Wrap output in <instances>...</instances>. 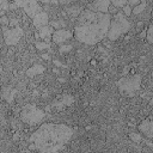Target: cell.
<instances>
[{"label":"cell","instance_id":"cell-1","mask_svg":"<svg viewBox=\"0 0 153 153\" xmlns=\"http://www.w3.org/2000/svg\"><path fill=\"white\" fill-rule=\"evenodd\" d=\"M72 136L73 129L67 124L44 123L30 136L29 149H35L42 153H54L63 149Z\"/></svg>","mask_w":153,"mask_h":153},{"label":"cell","instance_id":"cell-2","mask_svg":"<svg viewBox=\"0 0 153 153\" xmlns=\"http://www.w3.org/2000/svg\"><path fill=\"white\" fill-rule=\"evenodd\" d=\"M111 16L109 13L82 10L76 17L74 35L76 39L85 44H96L106 37Z\"/></svg>","mask_w":153,"mask_h":153},{"label":"cell","instance_id":"cell-3","mask_svg":"<svg viewBox=\"0 0 153 153\" xmlns=\"http://www.w3.org/2000/svg\"><path fill=\"white\" fill-rule=\"evenodd\" d=\"M129 29H130V23L128 22L123 12H117L116 16L110 20L106 38H109L110 41H115L126 32H128Z\"/></svg>","mask_w":153,"mask_h":153},{"label":"cell","instance_id":"cell-4","mask_svg":"<svg viewBox=\"0 0 153 153\" xmlns=\"http://www.w3.org/2000/svg\"><path fill=\"white\" fill-rule=\"evenodd\" d=\"M141 80H142V78H141L140 74H134V75H130V76L121 78L116 82V85H117V87H118V90L122 94L131 97L140 88Z\"/></svg>","mask_w":153,"mask_h":153},{"label":"cell","instance_id":"cell-5","mask_svg":"<svg viewBox=\"0 0 153 153\" xmlns=\"http://www.w3.org/2000/svg\"><path fill=\"white\" fill-rule=\"evenodd\" d=\"M44 117H45L44 111L32 104L25 105L20 111V120L30 126H35L39 123Z\"/></svg>","mask_w":153,"mask_h":153},{"label":"cell","instance_id":"cell-6","mask_svg":"<svg viewBox=\"0 0 153 153\" xmlns=\"http://www.w3.org/2000/svg\"><path fill=\"white\" fill-rule=\"evenodd\" d=\"M2 33H4L5 43L7 45H16L19 42V39L23 37L24 31L19 25H16L13 27H4Z\"/></svg>","mask_w":153,"mask_h":153},{"label":"cell","instance_id":"cell-7","mask_svg":"<svg viewBox=\"0 0 153 153\" xmlns=\"http://www.w3.org/2000/svg\"><path fill=\"white\" fill-rule=\"evenodd\" d=\"M13 2L18 7H22L30 18H33L38 12L42 11V7L38 5L37 0H13Z\"/></svg>","mask_w":153,"mask_h":153},{"label":"cell","instance_id":"cell-8","mask_svg":"<svg viewBox=\"0 0 153 153\" xmlns=\"http://www.w3.org/2000/svg\"><path fill=\"white\" fill-rule=\"evenodd\" d=\"M73 103H74V98L72 96H69V94H61L60 97H57L56 99L53 100V103L50 104L49 108L54 109L55 111H60V110L72 105Z\"/></svg>","mask_w":153,"mask_h":153},{"label":"cell","instance_id":"cell-9","mask_svg":"<svg viewBox=\"0 0 153 153\" xmlns=\"http://www.w3.org/2000/svg\"><path fill=\"white\" fill-rule=\"evenodd\" d=\"M110 0H93L88 5V10L93 12H100V13H108L110 8Z\"/></svg>","mask_w":153,"mask_h":153},{"label":"cell","instance_id":"cell-10","mask_svg":"<svg viewBox=\"0 0 153 153\" xmlns=\"http://www.w3.org/2000/svg\"><path fill=\"white\" fill-rule=\"evenodd\" d=\"M139 130L147 137V139H152L153 137V122H152V117L148 116L146 120H143L141 122V124H139Z\"/></svg>","mask_w":153,"mask_h":153},{"label":"cell","instance_id":"cell-11","mask_svg":"<svg viewBox=\"0 0 153 153\" xmlns=\"http://www.w3.org/2000/svg\"><path fill=\"white\" fill-rule=\"evenodd\" d=\"M72 37H73V33L69 30H63V29L54 31V33L51 36V38H53V41L55 43H62V42L72 38Z\"/></svg>","mask_w":153,"mask_h":153},{"label":"cell","instance_id":"cell-12","mask_svg":"<svg viewBox=\"0 0 153 153\" xmlns=\"http://www.w3.org/2000/svg\"><path fill=\"white\" fill-rule=\"evenodd\" d=\"M32 19H33V25H35L37 29H39V27H42V26H44V25H48V23H49L48 13H45V12H43V11L38 12Z\"/></svg>","mask_w":153,"mask_h":153},{"label":"cell","instance_id":"cell-13","mask_svg":"<svg viewBox=\"0 0 153 153\" xmlns=\"http://www.w3.org/2000/svg\"><path fill=\"white\" fill-rule=\"evenodd\" d=\"M54 33V27L50 25H44L42 27H39V37L44 38L45 41H49V38H51Z\"/></svg>","mask_w":153,"mask_h":153},{"label":"cell","instance_id":"cell-14","mask_svg":"<svg viewBox=\"0 0 153 153\" xmlns=\"http://www.w3.org/2000/svg\"><path fill=\"white\" fill-rule=\"evenodd\" d=\"M43 72H44V67H43L42 65H35V66L30 67V68L26 71V75H27L29 78H33V76H36V75L43 73Z\"/></svg>","mask_w":153,"mask_h":153},{"label":"cell","instance_id":"cell-15","mask_svg":"<svg viewBox=\"0 0 153 153\" xmlns=\"http://www.w3.org/2000/svg\"><path fill=\"white\" fill-rule=\"evenodd\" d=\"M66 12H67V14H68L72 19H75V18L79 16V13L81 12V7H80V6H71V7H67Z\"/></svg>","mask_w":153,"mask_h":153},{"label":"cell","instance_id":"cell-16","mask_svg":"<svg viewBox=\"0 0 153 153\" xmlns=\"http://www.w3.org/2000/svg\"><path fill=\"white\" fill-rule=\"evenodd\" d=\"M145 8H146V1L145 0H141V4H137V5L134 6V10H131V13L140 14Z\"/></svg>","mask_w":153,"mask_h":153},{"label":"cell","instance_id":"cell-17","mask_svg":"<svg viewBox=\"0 0 153 153\" xmlns=\"http://www.w3.org/2000/svg\"><path fill=\"white\" fill-rule=\"evenodd\" d=\"M129 139H130L134 143H140V142L142 141V136H141V134H139V133H130V134H129Z\"/></svg>","mask_w":153,"mask_h":153},{"label":"cell","instance_id":"cell-18","mask_svg":"<svg viewBox=\"0 0 153 153\" xmlns=\"http://www.w3.org/2000/svg\"><path fill=\"white\" fill-rule=\"evenodd\" d=\"M146 38H147V41H148L149 44L153 43V26L152 25H149V27L146 31Z\"/></svg>","mask_w":153,"mask_h":153},{"label":"cell","instance_id":"cell-19","mask_svg":"<svg viewBox=\"0 0 153 153\" xmlns=\"http://www.w3.org/2000/svg\"><path fill=\"white\" fill-rule=\"evenodd\" d=\"M50 26H53L54 29H62L66 26V22L63 20H59V22H50Z\"/></svg>","mask_w":153,"mask_h":153},{"label":"cell","instance_id":"cell-20","mask_svg":"<svg viewBox=\"0 0 153 153\" xmlns=\"http://www.w3.org/2000/svg\"><path fill=\"white\" fill-rule=\"evenodd\" d=\"M128 0H110V4H112L115 7H123L124 5H127Z\"/></svg>","mask_w":153,"mask_h":153},{"label":"cell","instance_id":"cell-21","mask_svg":"<svg viewBox=\"0 0 153 153\" xmlns=\"http://www.w3.org/2000/svg\"><path fill=\"white\" fill-rule=\"evenodd\" d=\"M36 48L38 50H44V49H49V44L47 42H36Z\"/></svg>","mask_w":153,"mask_h":153},{"label":"cell","instance_id":"cell-22","mask_svg":"<svg viewBox=\"0 0 153 153\" xmlns=\"http://www.w3.org/2000/svg\"><path fill=\"white\" fill-rule=\"evenodd\" d=\"M122 10H123V14L124 16H130L131 14V6H129V5H124L123 7H122Z\"/></svg>","mask_w":153,"mask_h":153},{"label":"cell","instance_id":"cell-23","mask_svg":"<svg viewBox=\"0 0 153 153\" xmlns=\"http://www.w3.org/2000/svg\"><path fill=\"white\" fill-rule=\"evenodd\" d=\"M8 8V4H7V0H0V10H7Z\"/></svg>","mask_w":153,"mask_h":153},{"label":"cell","instance_id":"cell-24","mask_svg":"<svg viewBox=\"0 0 153 153\" xmlns=\"http://www.w3.org/2000/svg\"><path fill=\"white\" fill-rule=\"evenodd\" d=\"M57 1L61 5H69V4H73L75 1H80V0H57Z\"/></svg>","mask_w":153,"mask_h":153},{"label":"cell","instance_id":"cell-25","mask_svg":"<svg viewBox=\"0 0 153 153\" xmlns=\"http://www.w3.org/2000/svg\"><path fill=\"white\" fill-rule=\"evenodd\" d=\"M71 49H72V45H63L60 48V53H68L71 51Z\"/></svg>","mask_w":153,"mask_h":153},{"label":"cell","instance_id":"cell-26","mask_svg":"<svg viewBox=\"0 0 153 153\" xmlns=\"http://www.w3.org/2000/svg\"><path fill=\"white\" fill-rule=\"evenodd\" d=\"M0 23H1V24H4V25H8L10 20L7 19V17H6V16H1V17H0Z\"/></svg>","mask_w":153,"mask_h":153},{"label":"cell","instance_id":"cell-27","mask_svg":"<svg viewBox=\"0 0 153 153\" xmlns=\"http://www.w3.org/2000/svg\"><path fill=\"white\" fill-rule=\"evenodd\" d=\"M8 25H10V27H13V26L18 25V19H12V20H10Z\"/></svg>","mask_w":153,"mask_h":153},{"label":"cell","instance_id":"cell-28","mask_svg":"<svg viewBox=\"0 0 153 153\" xmlns=\"http://www.w3.org/2000/svg\"><path fill=\"white\" fill-rule=\"evenodd\" d=\"M140 1H141V0H128V4H129V6H135V5H137Z\"/></svg>","mask_w":153,"mask_h":153},{"label":"cell","instance_id":"cell-29","mask_svg":"<svg viewBox=\"0 0 153 153\" xmlns=\"http://www.w3.org/2000/svg\"><path fill=\"white\" fill-rule=\"evenodd\" d=\"M8 8H10V10H16V8H18V6L13 2V4H8Z\"/></svg>","mask_w":153,"mask_h":153},{"label":"cell","instance_id":"cell-30","mask_svg":"<svg viewBox=\"0 0 153 153\" xmlns=\"http://www.w3.org/2000/svg\"><path fill=\"white\" fill-rule=\"evenodd\" d=\"M54 63L56 65V66H60V67H65V65H62L60 61H57V60H54Z\"/></svg>","mask_w":153,"mask_h":153},{"label":"cell","instance_id":"cell-31","mask_svg":"<svg viewBox=\"0 0 153 153\" xmlns=\"http://www.w3.org/2000/svg\"><path fill=\"white\" fill-rule=\"evenodd\" d=\"M42 59H43V60H49L50 57H49L48 54H43V55H42Z\"/></svg>","mask_w":153,"mask_h":153},{"label":"cell","instance_id":"cell-32","mask_svg":"<svg viewBox=\"0 0 153 153\" xmlns=\"http://www.w3.org/2000/svg\"><path fill=\"white\" fill-rule=\"evenodd\" d=\"M39 2H42V4H49L51 0H38Z\"/></svg>","mask_w":153,"mask_h":153},{"label":"cell","instance_id":"cell-33","mask_svg":"<svg viewBox=\"0 0 153 153\" xmlns=\"http://www.w3.org/2000/svg\"><path fill=\"white\" fill-rule=\"evenodd\" d=\"M146 36V31H142L141 33H140V37H145Z\"/></svg>","mask_w":153,"mask_h":153},{"label":"cell","instance_id":"cell-34","mask_svg":"<svg viewBox=\"0 0 153 153\" xmlns=\"http://www.w3.org/2000/svg\"><path fill=\"white\" fill-rule=\"evenodd\" d=\"M50 2H53V4H55V5H56V4H59V1H57V0H51Z\"/></svg>","mask_w":153,"mask_h":153},{"label":"cell","instance_id":"cell-35","mask_svg":"<svg viewBox=\"0 0 153 153\" xmlns=\"http://www.w3.org/2000/svg\"><path fill=\"white\" fill-rule=\"evenodd\" d=\"M0 145H1V141H0Z\"/></svg>","mask_w":153,"mask_h":153}]
</instances>
